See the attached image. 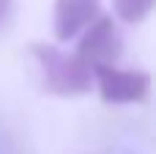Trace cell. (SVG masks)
<instances>
[{
  "mask_svg": "<svg viewBox=\"0 0 156 154\" xmlns=\"http://www.w3.org/2000/svg\"><path fill=\"white\" fill-rule=\"evenodd\" d=\"M0 154H16L14 143H11V138H8L5 132H0Z\"/></svg>",
  "mask_w": 156,
  "mask_h": 154,
  "instance_id": "7",
  "label": "cell"
},
{
  "mask_svg": "<svg viewBox=\"0 0 156 154\" xmlns=\"http://www.w3.org/2000/svg\"><path fill=\"white\" fill-rule=\"evenodd\" d=\"M99 17V0H55L52 28L58 41H69L80 36Z\"/></svg>",
  "mask_w": 156,
  "mask_h": 154,
  "instance_id": "4",
  "label": "cell"
},
{
  "mask_svg": "<svg viewBox=\"0 0 156 154\" xmlns=\"http://www.w3.org/2000/svg\"><path fill=\"white\" fill-rule=\"evenodd\" d=\"M11 11H14V0H0V30L8 25V19H11Z\"/></svg>",
  "mask_w": 156,
  "mask_h": 154,
  "instance_id": "6",
  "label": "cell"
},
{
  "mask_svg": "<svg viewBox=\"0 0 156 154\" xmlns=\"http://www.w3.org/2000/svg\"><path fill=\"white\" fill-rule=\"evenodd\" d=\"M33 55L44 74V88L58 96H80L93 85V69L74 52H63L52 44H36Z\"/></svg>",
  "mask_w": 156,
  "mask_h": 154,
  "instance_id": "1",
  "label": "cell"
},
{
  "mask_svg": "<svg viewBox=\"0 0 156 154\" xmlns=\"http://www.w3.org/2000/svg\"><path fill=\"white\" fill-rule=\"evenodd\" d=\"M123 52V39L118 33V25L112 22V17H96L80 36V44H77V52L93 72L96 69H107V66H115L118 58Z\"/></svg>",
  "mask_w": 156,
  "mask_h": 154,
  "instance_id": "2",
  "label": "cell"
},
{
  "mask_svg": "<svg viewBox=\"0 0 156 154\" xmlns=\"http://www.w3.org/2000/svg\"><path fill=\"white\" fill-rule=\"evenodd\" d=\"M112 3H115V14L123 22H143L154 8V0H112Z\"/></svg>",
  "mask_w": 156,
  "mask_h": 154,
  "instance_id": "5",
  "label": "cell"
},
{
  "mask_svg": "<svg viewBox=\"0 0 156 154\" xmlns=\"http://www.w3.org/2000/svg\"><path fill=\"white\" fill-rule=\"evenodd\" d=\"M93 80L99 85V96L107 105H132V102H145L151 94V74L140 69H96Z\"/></svg>",
  "mask_w": 156,
  "mask_h": 154,
  "instance_id": "3",
  "label": "cell"
}]
</instances>
